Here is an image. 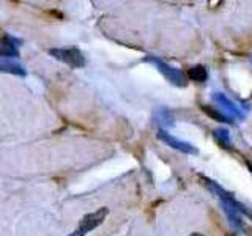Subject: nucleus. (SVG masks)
Segmentation results:
<instances>
[{
  "mask_svg": "<svg viewBox=\"0 0 252 236\" xmlns=\"http://www.w3.org/2000/svg\"><path fill=\"white\" fill-rule=\"evenodd\" d=\"M49 54L54 59L66 63V65L73 66V68L85 66L84 54L79 49H76V47H66V49H63V47H55V49H49Z\"/></svg>",
  "mask_w": 252,
  "mask_h": 236,
  "instance_id": "nucleus-1",
  "label": "nucleus"
},
{
  "mask_svg": "<svg viewBox=\"0 0 252 236\" xmlns=\"http://www.w3.org/2000/svg\"><path fill=\"white\" fill-rule=\"evenodd\" d=\"M155 118H156V121H161V123H167V124L172 123V121H170V120H172V117H170V114H169L165 109L158 110L156 115H155Z\"/></svg>",
  "mask_w": 252,
  "mask_h": 236,
  "instance_id": "nucleus-8",
  "label": "nucleus"
},
{
  "mask_svg": "<svg viewBox=\"0 0 252 236\" xmlns=\"http://www.w3.org/2000/svg\"><path fill=\"white\" fill-rule=\"evenodd\" d=\"M145 61L153 63V65H155V66H156L158 69H159L161 73L165 76V79H167V81H170L172 84L180 85V87H183V85L186 84V81H185V74L181 73L180 69L169 66L167 63H164L162 60L153 57V55H148V57H145Z\"/></svg>",
  "mask_w": 252,
  "mask_h": 236,
  "instance_id": "nucleus-2",
  "label": "nucleus"
},
{
  "mask_svg": "<svg viewBox=\"0 0 252 236\" xmlns=\"http://www.w3.org/2000/svg\"><path fill=\"white\" fill-rule=\"evenodd\" d=\"M158 137H159V140L165 142V144H167L169 147L177 148V149H180V151H183V153H191V154H195L197 153V149L191 144H188V142H183V140H178L175 137H172L169 132H165L162 129L158 132Z\"/></svg>",
  "mask_w": 252,
  "mask_h": 236,
  "instance_id": "nucleus-5",
  "label": "nucleus"
},
{
  "mask_svg": "<svg viewBox=\"0 0 252 236\" xmlns=\"http://www.w3.org/2000/svg\"><path fill=\"white\" fill-rule=\"evenodd\" d=\"M191 236H203V235H200V233H194V235H191Z\"/></svg>",
  "mask_w": 252,
  "mask_h": 236,
  "instance_id": "nucleus-11",
  "label": "nucleus"
},
{
  "mask_svg": "<svg viewBox=\"0 0 252 236\" xmlns=\"http://www.w3.org/2000/svg\"><path fill=\"white\" fill-rule=\"evenodd\" d=\"M188 76H189V79H192V81L203 82L205 79H207V71H205L203 66H194V68L189 69Z\"/></svg>",
  "mask_w": 252,
  "mask_h": 236,
  "instance_id": "nucleus-7",
  "label": "nucleus"
},
{
  "mask_svg": "<svg viewBox=\"0 0 252 236\" xmlns=\"http://www.w3.org/2000/svg\"><path fill=\"white\" fill-rule=\"evenodd\" d=\"M68 236H85L81 230H79V228H77V230L76 232H73V233H71V235H68Z\"/></svg>",
  "mask_w": 252,
  "mask_h": 236,
  "instance_id": "nucleus-10",
  "label": "nucleus"
},
{
  "mask_svg": "<svg viewBox=\"0 0 252 236\" xmlns=\"http://www.w3.org/2000/svg\"><path fill=\"white\" fill-rule=\"evenodd\" d=\"M0 73H8V74H14V76H21L26 77L27 71L21 63L14 61L11 59H0Z\"/></svg>",
  "mask_w": 252,
  "mask_h": 236,
  "instance_id": "nucleus-6",
  "label": "nucleus"
},
{
  "mask_svg": "<svg viewBox=\"0 0 252 236\" xmlns=\"http://www.w3.org/2000/svg\"><path fill=\"white\" fill-rule=\"evenodd\" d=\"M107 214H109V208H106V206L99 208L98 211H94V212H90V214H85L81 219V222H79V230H81L84 235L92 232L93 228L99 227L102 222H104V219L107 217Z\"/></svg>",
  "mask_w": 252,
  "mask_h": 236,
  "instance_id": "nucleus-3",
  "label": "nucleus"
},
{
  "mask_svg": "<svg viewBox=\"0 0 252 236\" xmlns=\"http://www.w3.org/2000/svg\"><path fill=\"white\" fill-rule=\"evenodd\" d=\"M216 99H218L219 102H222V104H224V106H225V107H227L228 110H230V112H233L235 115H240V110L236 109V107H235V106H233L232 102L228 101L227 98H224V96H222V94H220V93H218V94H216Z\"/></svg>",
  "mask_w": 252,
  "mask_h": 236,
  "instance_id": "nucleus-9",
  "label": "nucleus"
},
{
  "mask_svg": "<svg viewBox=\"0 0 252 236\" xmlns=\"http://www.w3.org/2000/svg\"><path fill=\"white\" fill-rule=\"evenodd\" d=\"M22 41L18 38H13L10 35L0 38V59H18L19 57V51L18 46Z\"/></svg>",
  "mask_w": 252,
  "mask_h": 236,
  "instance_id": "nucleus-4",
  "label": "nucleus"
}]
</instances>
